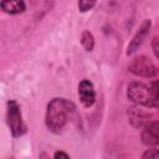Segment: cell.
<instances>
[{
	"label": "cell",
	"instance_id": "obj_1",
	"mask_svg": "<svg viewBox=\"0 0 159 159\" xmlns=\"http://www.w3.org/2000/svg\"><path fill=\"white\" fill-rule=\"evenodd\" d=\"M76 113V106L72 101L66 98H53L48 102L45 123L51 133L58 134L63 130L72 116Z\"/></svg>",
	"mask_w": 159,
	"mask_h": 159
},
{
	"label": "cell",
	"instance_id": "obj_2",
	"mask_svg": "<svg viewBox=\"0 0 159 159\" xmlns=\"http://www.w3.org/2000/svg\"><path fill=\"white\" fill-rule=\"evenodd\" d=\"M127 97L129 101H132L137 106H142L145 108L159 107V102L155 99L150 84H147L139 81H133L128 84Z\"/></svg>",
	"mask_w": 159,
	"mask_h": 159
},
{
	"label": "cell",
	"instance_id": "obj_3",
	"mask_svg": "<svg viewBox=\"0 0 159 159\" xmlns=\"http://www.w3.org/2000/svg\"><path fill=\"white\" fill-rule=\"evenodd\" d=\"M6 123L14 138L22 137L27 132V125L22 119L21 108L15 99H10L6 103Z\"/></svg>",
	"mask_w": 159,
	"mask_h": 159
},
{
	"label": "cell",
	"instance_id": "obj_4",
	"mask_svg": "<svg viewBox=\"0 0 159 159\" xmlns=\"http://www.w3.org/2000/svg\"><path fill=\"white\" fill-rule=\"evenodd\" d=\"M129 72L135 76L153 78L159 75V67L147 56H138L133 58L128 66Z\"/></svg>",
	"mask_w": 159,
	"mask_h": 159
},
{
	"label": "cell",
	"instance_id": "obj_5",
	"mask_svg": "<svg viewBox=\"0 0 159 159\" xmlns=\"http://www.w3.org/2000/svg\"><path fill=\"white\" fill-rule=\"evenodd\" d=\"M150 27H152V21H150L149 19H145V20L140 24V26L138 27V30L135 31L134 36L132 37L130 42H129L128 46H127V55H128V56L133 55V53L142 46V43L144 42L145 37L148 36V34H149V31H150Z\"/></svg>",
	"mask_w": 159,
	"mask_h": 159
},
{
	"label": "cell",
	"instance_id": "obj_6",
	"mask_svg": "<svg viewBox=\"0 0 159 159\" xmlns=\"http://www.w3.org/2000/svg\"><path fill=\"white\" fill-rule=\"evenodd\" d=\"M142 143L147 147H157L159 145V120L148 122L140 133Z\"/></svg>",
	"mask_w": 159,
	"mask_h": 159
},
{
	"label": "cell",
	"instance_id": "obj_7",
	"mask_svg": "<svg viewBox=\"0 0 159 159\" xmlns=\"http://www.w3.org/2000/svg\"><path fill=\"white\" fill-rule=\"evenodd\" d=\"M78 97L81 103L86 107L89 108L94 104L96 102V91L94 86L89 80H82L78 83Z\"/></svg>",
	"mask_w": 159,
	"mask_h": 159
},
{
	"label": "cell",
	"instance_id": "obj_8",
	"mask_svg": "<svg viewBox=\"0 0 159 159\" xmlns=\"http://www.w3.org/2000/svg\"><path fill=\"white\" fill-rule=\"evenodd\" d=\"M128 117H129V122L132 123V125H134L137 128L144 127L148 122L152 120V116L138 107L128 108Z\"/></svg>",
	"mask_w": 159,
	"mask_h": 159
},
{
	"label": "cell",
	"instance_id": "obj_9",
	"mask_svg": "<svg viewBox=\"0 0 159 159\" xmlns=\"http://www.w3.org/2000/svg\"><path fill=\"white\" fill-rule=\"evenodd\" d=\"M0 7L4 12L10 14V15H17L22 14L26 10V4L21 0H15V1H1Z\"/></svg>",
	"mask_w": 159,
	"mask_h": 159
},
{
	"label": "cell",
	"instance_id": "obj_10",
	"mask_svg": "<svg viewBox=\"0 0 159 159\" xmlns=\"http://www.w3.org/2000/svg\"><path fill=\"white\" fill-rule=\"evenodd\" d=\"M81 45L86 51H88V52L93 51V48H94V36L92 35V32L84 30L81 34Z\"/></svg>",
	"mask_w": 159,
	"mask_h": 159
},
{
	"label": "cell",
	"instance_id": "obj_11",
	"mask_svg": "<svg viewBox=\"0 0 159 159\" xmlns=\"http://www.w3.org/2000/svg\"><path fill=\"white\" fill-rule=\"evenodd\" d=\"M96 4H97L96 1H87V0H81V1H78L77 6H78V10H80L81 12H86V11L91 10V9H92V7H93Z\"/></svg>",
	"mask_w": 159,
	"mask_h": 159
},
{
	"label": "cell",
	"instance_id": "obj_12",
	"mask_svg": "<svg viewBox=\"0 0 159 159\" xmlns=\"http://www.w3.org/2000/svg\"><path fill=\"white\" fill-rule=\"evenodd\" d=\"M142 159H159V148H152L142 154Z\"/></svg>",
	"mask_w": 159,
	"mask_h": 159
},
{
	"label": "cell",
	"instance_id": "obj_13",
	"mask_svg": "<svg viewBox=\"0 0 159 159\" xmlns=\"http://www.w3.org/2000/svg\"><path fill=\"white\" fill-rule=\"evenodd\" d=\"M152 50H153L155 57L159 60V36H155L152 40Z\"/></svg>",
	"mask_w": 159,
	"mask_h": 159
},
{
	"label": "cell",
	"instance_id": "obj_14",
	"mask_svg": "<svg viewBox=\"0 0 159 159\" xmlns=\"http://www.w3.org/2000/svg\"><path fill=\"white\" fill-rule=\"evenodd\" d=\"M150 87H152V91H153V94H154L155 99L159 102V80L153 81L150 83Z\"/></svg>",
	"mask_w": 159,
	"mask_h": 159
},
{
	"label": "cell",
	"instance_id": "obj_15",
	"mask_svg": "<svg viewBox=\"0 0 159 159\" xmlns=\"http://www.w3.org/2000/svg\"><path fill=\"white\" fill-rule=\"evenodd\" d=\"M53 159H71V158H70V155H68L67 153H65L63 150H57V152H55V154H53Z\"/></svg>",
	"mask_w": 159,
	"mask_h": 159
},
{
	"label": "cell",
	"instance_id": "obj_16",
	"mask_svg": "<svg viewBox=\"0 0 159 159\" xmlns=\"http://www.w3.org/2000/svg\"><path fill=\"white\" fill-rule=\"evenodd\" d=\"M39 159H51V158L48 157V154H46V153H41L40 157H39Z\"/></svg>",
	"mask_w": 159,
	"mask_h": 159
}]
</instances>
